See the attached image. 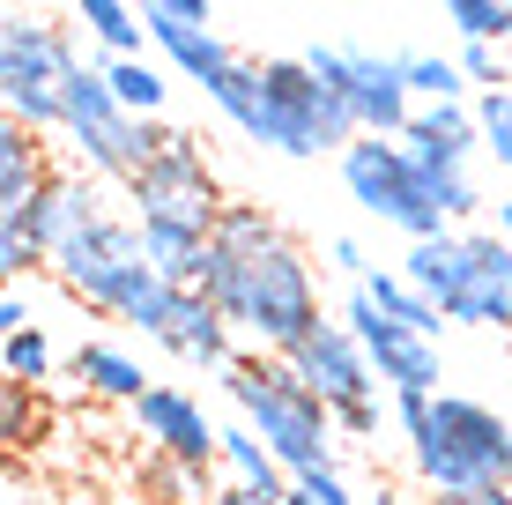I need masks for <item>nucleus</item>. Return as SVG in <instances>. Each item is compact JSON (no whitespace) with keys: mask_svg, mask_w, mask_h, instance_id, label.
<instances>
[{"mask_svg":"<svg viewBox=\"0 0 512 505\" xmlns=\"http://www.w3.org/2000/svg\"><path fill=\"white\" fill-rule=\"evenodd\" d=\"M201 290L231 312L238 335H253L260 350H275V357L297 350V342L327 320L320 312V275H312L305 246H297L260 201H231L216 216Z\"/></svg>","mask_w":512,"mask_h":505,"instance_id":"obj_1","label":"nucleus"},{"mask_svg":"<svg viewBox=\"0 0 512 505\" xmlns=\"http://www.w3.org/2000/svg\"><path fill=\"white\" fill-rule=\"evenodd\" d=\"M394 424L409 439V468H416L423 491H490V483H512V424L490 402H475V394L401 387Z\"/></svg>","mask_w":512,"mask_h":505,"instance_id":"obj_2","label":"nucleus"},{"mask_svg":"<svg viewBox=\"0 0 512 505\" xmlns=\"http://www.w3.org/2000/svg\"><path fill=\"white\" fill-rule=\"evenodd\" d=\"M52 275L67 283V298L97 305L104 320L134 327V335H156L164 312H171V298H179V283H164V275L149 268L141 216H112V208L90 216L60 253H52Z\"/></svg>","mask_w":512,"mask_h":505,"instance_id":"obj_3","label":"nucleus"},{"mask_svg":"<svg viewBox=\"0 0 512 505\" xmlns=\"http://www.w3.org/2000/svg\"><path fill=\"white\" fill-rule=\"evenodd\" d=\"M223 387H231V402H238L245 424L282 454L290 476H305V468H334V439H342L334 402L297 372L290 357H275V350L231 357V364H223Z\"/></svg>","mask_w":512,"mask_h":505,"instance_id":"obj_4","label":"nucleus"},{"mask_svg":"<svg viewBox=\"0 0 512 505\" xmlns=\"http://www.w3.org/2000/svg\"><path fill=\"white\" fill-rule=\"evenodd\" d=\"M401 275L423 283L446 305L453 327H512V246L505 231H438V238H409Z\"/></svg>","mask_w":512,"mask_h":505,"instance_id":"obj_5","label":"nucleus"},{"mask_svg":"<svg viewBox=\"0 0 512 505\" xmlns=\"http://www.w3.org/2000/svg\"><path fill=\"white\" fill-rule=\"evenodd\" d=\"M75 75H82V52L60 23H45L30 8L0 15V104H8V119H23L38 134H60L67 127V82Z\"/></svg>","mask_w":512,"mask_h":505,"instance_id":"obj_6","label":"nucleus"},{"mask_svg":"<svg viewBox=\"0 0 512 505\" xmlns=\"http://www.w3.org/2000/svg\"><path fill=\"white\" fill-rule=\"evenodd\" d=\"M60 142L82 156V171H90V179L127 186L134 171L171 142V127H164V119L127 112V104L112 97V82H104V67H82V75L67 82V127H60Z\"/></svg>","mask_w":512,"mask_h":505,"instance_id":"obj_7","label":"nucleus"},{"mask_svg":"<svg viewBox=\"0 0 512 505\" xmlns=\"http://www.w3.org/2000/svg\"><path fill=\"white\" fill-rule=\"evenodd\" d=\"M357 142V119L312 75V60H260V149L275 156H327Z\"/></svg>","mask_w":512,"mask_h":505,"instance_id":"obj_8","label":"nucleus"},{"mask_svg":"<svg viewBox=\"0 0 512 505\" xmlns=\"http://www.w3.org/2000/svg\"><path fill=\"white\" fill-rule=\"evenodd\" d=\"M334 156H342V186H349V201H357L364 216L394 223L401 238H438V231H453V216L431 201L423 164L409 156L401 134H357V142L334 149Z\"/></svg>","mask_w":512,"mask_h":505,"instance_id":"obj_9","label":"nucleus"},{"mask_svg":"<svg viewBox=\"0 0 512 505\" xmlns=\"http://www.w3.org/2000/svg\"><path fill=\"white\" fill-rule=\"evenodd\" d=\"M401 142H409V156L423 164V186H431V201L446 208L453 223H475V208H483V194H475V149H483V127H475V104L468 97H431L409 112V127H401Z\"/></svg>","mask_w":512,"mask_h":505,"instance_id":"obj_10","label":"nucleus"},{"mask_svg":"<svg viewBox=\"0 0 512 505\" xmlns=\"http://www.w3.org/2000/svg\"><path fill=\"white\" fill-rule=\"evenodd\" d=\"M127 208H134L141 223H186V231H216V216L231 208V194L216 186V164L201 156V142L171 127V142L127 179Z\"/></svg>","mask_w":512,"mask_h":505,"instance_id":"obj_11","label":"nucleus"},{"mask_svg":"<svg viewBox=\"0 0 512 505\" xmlns=\"http://www.w3.org/2000/svg\"><path fill=\"white\" fill-rule=\"evenodd\" d=\"M312 75L334 82V97L349 104L357 134H401L416 112V90H409V67L401 52H372V45H312L305 52Z\"/></svg>","mask_w":512,"mask_h":505,"instance_id":"obj_12","label":"nucleus"},{"mask_svg":"<svg viewBox=\"0 0 512 505\" xmlns=\"http://www.w3.org/2000/svg\"><path fill=\"white\" fill-rule=\"evenodd\" d=\"M342 320L357 327V342H364V357H372V372L386 379V387H423V394H438V379H446V357H438V335H416L409 320H394V312H379L372 305V290H349V305H342Z\"/></svg>","mask_w":512,"mask_h":505,"instance_id":"obj_13","label":"nucleus"},{"mask_svg":"<svg viewBox=\"0 0 512 505\" xmlns=\"http://www.w3.org/2000/svg\"><path fill=\"white\" fill-rule=\"evenodd\" d=\"M134 424H141V439H149L156 454L201 468V476L223 461V424H208V409L193 402L186 387H171V379H156V387L134 402Z\"/></svg>","mask_w":512,"mask_h":505,"instance_id":"obj_14","label":"nucleus"},{"mask_svg":"<svg viewBox=\"0 0 512 505\" xmlns=\"http://www.w3.org/2000/svg\"><path fill=\"white\" fill-rule=\"evenodd\" d=\"M282 357H290L334 409L379 394V372H372V357H364V342H357V327H349V320H320L305 342H297V350H282Z\"/></svg>","mask_w":512,"mask_h":505,"instance_id":"obj_15","label":"nucleus"},{"mask_svg":"<svg viewBox=\"0 0 512 505\" xmlns=\"http://www.w3.org/2000/svg\"><path fill=\"white\" fill-rule=\"evenodd\" d=\"M231 312H223L216 298H208L201 283H186L179 298H171V312H164V327H156V350H171L179 364H201V372H223V364H231L238 350H231Z\"/></svg>","mask_w":512,"mask_h":505,"instance_id":"obj_16","label":"nucleus"},{"mask_svg":"<svg viewBox=\"0 0 512 505\" xmlns=\"http://www.w3.org/2000/svg\"><path fill=\"white\" fill-rule=\"evenodd\" d=\"M52 179H60V171H52V134L23 127V119H8V127H0V216L30 208Z\"/></svg>","mask_w":512,"mask_h":505,"instance_id":"obj_17","label":"nucleus"},{"mask_svg":"<svg viewBox=\"0 0 512 505\" xmlns=\"http://www.w3.org/2000/svg\"><path fill=\"white\" fill-rule=\"evenodd\" d=\"M67 372L82 379V394H97V402H127V409L156 387V379L141 372V357H127L119 342H82V350L67 357Z\"/></svg>","mask_w":512,"mask_h":505,"instance_id":"obj_18","label":"nucleus"},{"mask_svg":"<svg viewBox=\"0 0 512 505\" xmlns=\"http://www.w3.org/2000/svg\"><path fill=\"white\" fill-rule=\"evenodd\" d=\"M141 246H149V268L164 283H201L208 268V231H186V223H141Z\"/></svg>","mask_w":512,"mask_h":505,"instance_id":"obj_19","label":"nucleus"},{"mask_svg":"<svg viewBox=\"0 0 512 505\" xmlns=\"http://www.w3.org/2000/svg\"><path fill=\"white\" fill-rule=\"evenodd\" d=\"M104 82H112V97L127 104V112H141V119H156L164 97H171V75L149 60V52H104Z\"/></svg>","mask_w":512,"mask_h":505,"instance_id":"obj_20","label":"nucleus"},{"mask_svg":"<svg viewBox=\"0 0 512 505\" xmlns=\"http://www.w3.org/2000/svg\"><path fill=\"white\" fill-rule=\"evenodd\" d=\"M364 290H372V305H379V312L409 320L416 335H438V327H453V320H446V305H438L423 283H409L401 268H379V275H364Z\"/></svg>","mask_w":512,"mask_h":505,"instance_id":"obj_21","label":"nucleus"},{"mask_svg":"<svg viewBox=\"0 0 512 505\" xmlns=\"http://www.w3.org/2000/svg\"><path fill=\"white\" fill-rule=\"evenodd\" d=\"M223 468H231L238 483H260V491H290V468H282V454L268 439H260L253 424H223Z\"/></svg>","mask_w":512,"mask_h":505,"instance_id":"obj_22","label":"nucleus"},{"mask_svg":"<svg viewBox=\"0 0 512 505\" xmlns=\"http://www.w3.org/2000/svg\"><path fill=\"white\" fill-rule=\"evenodd\" d=\"M75 23L90 30L104 52H141V38H149L141 0H75Z\"/></svg>","mask_w":512,"mask_h":505,"instance_id":"obj_23","label":"nucleus"},{"mask_svg":"<svg viewBox=\"0 0 512 505\" xmlns=\"http://www.w3.org/2000/svg\"><path fill=\"white\" fill-rule=\"evenodd\" d=\"M401 67H409V90L416 104H431V97H468L475 82H468V67H461V52H401Z\"/></svg>","mask_w":512,"mask_h":505,"instance_id":"obj_24","label":"nucleus"},{"mask_svg":"<svg viewBox=\"0 0 512 505\" xmlns=\"http://www.w3.org/2000/svg\"><path fill=\"white\" fill-rule=\"evenodd\" d=\"M0 364H8V387H38V379H52V342L38 335V327H15L8 350H0Z\"/></svg>","mask_w":512,"mask_h":505,"instance_id":"obj_25","label":"nucleus"},{"mask_svg":"<svg viewBox=\"0 0 512 505\" xmlns=\"http://www.w3.org/2000/svg\"><path fill=\"white\" fill-rule=\"evenodd\" d=\"M475 127H483V156H498V171H512V82L475 97Z\"/></svg>","mask_w":512,"mask_h":505,"instance_id":"obj_26","label":"nucleus"},{"mask_svg":"<svg viewBox=\"0 0 512 505\" xmlns=\"http://www.w3.org/2000/svg\"><path fill=\"white\" fill-rule=\"evenodd\" d=\"M446 23L461 38H498L512 45V0H446Z\"/></svg>","mask_w":512,"mask_h":505,"instance_id":"obj_27","label":"nucleus"},{"mask_svg":"<svg viewBox=\"0 0 512 505\" xmlns=\"http://www.w3.org/2000/svg\"><path fill=\"white\" fill-rule=\"evenodd\" d=\"M30 268H45V246H38L15 216H0V275H8V283H23Z\"/></svg>","mask_w":512,"mask_h":505,"instance_id":"obj_28","label":"nucleus"},{"mask_svg":"<svg viewBox=\"0 0 512 505\" xmlns=\"http://www.w3.org/2000/svg\"><path fill=\"white\" fill-rule=\"evenodd\" d=\"M461 67H468V82H483V90L512 82V60H505L498 38H461Z\"/></svg>","mask_w":512,"mask_h":505,"instance_id":"obj_29","label":"nucleus"},{"mask_svg":"<svg viewBox=\"0 0 512 505\" xmlns=\"http://www.w3.org/2000/svg\"><path fill=\"white\" fill-rule=\"evenodd\" d=\"M334 424H342V439H357V446H379V394H364V402H342L334 409Z\"/></svg>","mask_w":512,"mask_h":505,"instance_id":"obj_30","label":"nucleus"},{"mask_svg":"<svg viewBox=\"0 0 512 505\" xmlns=\"http://www.w3.org/2000/svg\"><path fill=\"white\" fill-rule=\"evenodd\" d=\"M297 483H305L320 505H372V491H349V483H342V468H305Z\"/></svg>","mask_w":512,"mask_h":505,"instance_id":"obj_31","label":"nucleus"},{"mask_svg":"<svg viewBox=\"0 0 512 505\" xmlns=\"http://www.w3.org/2000/svg\"><path fill=\"white\" fill-rule=\"evenodd\" d=\"M327 268H334V275H349V283H364V275H372V260H364L357 238H327Z\"/></svg>","mask_w":512,"mask_h":505,"instance_id":"obj_32","label":"nucleus"},{"mask_svg":"<svg viewBox=\"0 0 512 505\" xmlns=\"http://www.w3.org/2000/svg\"><path fill=\"white\" fill-rule=\"evenodd\" d=\"M201 505H282V491H260V483H238V476H231L223 491H208Z\"/></svg>","mask_w":512,"mask_h":505,"instance_id":"obj_33","label":"nucleus"},{"mask_svg":"<svg viewBox=\"0 0 512 505\" xmlns=\"http://www.w3.org/2000/svg\"><path fill=\"white\" fill-rule=\"evenodd\" d=\"M423 505H512V483H490V491H431Z\"/></svg>","mask_w":512,"mask_h":505,"instance_id":"obj_34","label":"nucleus"},{"mask_svg":"<svg viewBox=\"0 0 512 505\" xmlns=\"http://www.w3.org/2000/svg\"><path fill=\"white\" fill-rule=\"evenodd\" d=\"M141 15H179V23H208V0H141Z\"/></svg>","mask_w":512,"mask_h":505,"instance_id":"obj_35","label":"nucleus"},{"mask_svg":"<svg viewBox=\"0 0 512 505\" xmlns=\"http://www.w3.org/2000/svg\"><path fill=\"white\" fill-rule=\"evenodd\" d=\"M15 327H30V298H23V290L0 298V335H15Z\"/></svg>","mask_w":512,"mask_h":505,"instance_id":"obj_36","label":"nucleus"},{"mask_svg":"<svg viewBox=\"0 0 512 505\" xmlns=\"http://www.w3.org/2000/svg\"><path fill=\"white\" fill-rule=\"evenodd\" d=\"M282 505H320V498H312V491H305V483H297V476H290V491H282Z\"/></svg>","mask_w":512,"mask_h":505,"instance_id":"obj_37","label":"nucleus"},{"mask_svg":"<svg viewBox=\"0 0 512 505\" xmlns=\"http://www.w3.org/2000/svg\"><path fill=\"white\" fill-rule=\"evenodd\" d=\"M372 505H416V498H401L394 483H379V491H372Z\"/></svg>","mask_w":512,"mask_h":505,"instance_id":"obj_38","label":"nucleus"},{"mask_svg":"<svg viewBox=\"0 0 512 505\" xmlns=\"http://www.w3.org/2000/svg\"><path fill=\"white\" fill-rule=\"evenodd\" d=\"M498 231H505V246H512V201H498Z\"/></svg>","mask_w":512,"mask_h":505,"instance_id":"obj_39","label":"nucleus"},{"mask_svg":"<svg viewBox=\"0 0 512 505\" xmlns=\"http://www.w3.org/2000/svg\"><path fill=\"white\" fill-rule=\"evenodd\" d=\"M505 60H512V45H505Z\"/></svg>","mask_w":512,"mask_h":505,"instance_id":"obj_40","label":"nucleus"}]
</instances>
